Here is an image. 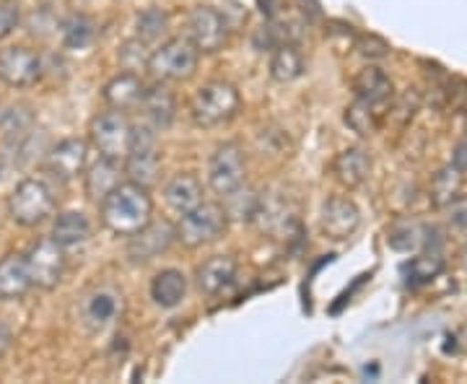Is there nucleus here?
Returning a JSON list of instances; mask_svg holds the SVG:
<instances>
[{
	"instance_id": "4",
	"label": "nucleus",
	"mask_w": 467,
	"mask_h": 384,
	"mask_svg": "<svg viewBox=\"0 0 467 384\" xmlns=\"http://www.w3.org/2000/svg\"><path fill=\"white\" fill-rule=\"evenodd\" d=\"M55 205L57 201L52 184L42 177H26L8 195V216L18 226L32 229L45 223L55 213Z\"/></svg>"
},
{
	"instance_id": "17",
	"label": "nucleus",
	"mask_w": 467,
	"mask_h": 384,
	"mask_svg": "<svg viewBox=\"0 0 467 384\" xmlns=\"http://www.w3.org/2000/svg\"><path fill=\"white\" fill-rule=\"evenodd\" d=\"M143 91H146V81L138 76V73H130V70H122L112 76L104 88H101V99L109 109H117V112H135L138 104L143 99Z\"/></svg>"
},
{
	"instance_id": "10",
	"label": "nucleus",
	"mask_w": 467,
	"mask_h": 384,
	"mask_svg": "<svg viewBox=\"0 0 467 384\" xmlns=\"http://www.w3.org/2000/svg\"><path fill=\"white\" fill-rule=\"evenodd\" d=\"M24 257H26V265H29V275H32L34 285L50 291V288H55V285L63 281L67 265L66 250L52 236H39Z\"/></svg>"
},
{
	"instance_id": "1",
	"label": "nucleus",
	"mask_w": 467,
	"mask_h": 384,
	"mask_svg": "<svg viewBox=\"0 0 467 384\" xmlns=\"http://www.w3.org/2000/svg\"><path fill=\"white\" fill-rule=\"evenodd\" d=\"M101 223L117 236H133L153 218V198L149 187L122 180L99 202Z\"/></svg>"
},
{
	"instance_id": "27",
	"label": "nucleus",
	"mask_w": 467,
	"mask_h": 384,
	"mask_svg": "<svg viewBox=\"0 0 467 384\" xmlns=\"http://www.w3.org/2000/svg\"><path fill=\"white\" fill-rule=\"evenodd\" d=\"M119 312V296L109 288H99L94 291L88 301H86V322L91 330H104Z\"/></svg>"
},
{
	"instance_id": "37",
	"label": "nucleus",
	"mask_w": 467,
	"mask_h": 384,
	"mask_svg": "<svg viewBox=\"0 0 467 384\" xmlns=\"http://www.w3.org/2000/svg\"><path fill=\"white\" fill-rule=\"evenodd\" d=\"M447 208V216H450V223L457 229V232H467V198L457 195L454 201L444 205Z\"/></svg>"
},
{
	"instance_id": "41",
	"label": "nucleus",
	"mask_w": 467,
	"mask_h": 384,
	"mask_svg": "<svg viewBox=\"0 0 467 384\" xmlns=\"http://www.w3.org/2000/svg\"><path fill=\"white\" fill-rule=\"evenodd\" d=\"M0 119H3V107H0Z\"/></svg>"
},
{
	"instance_id": "12",
	"label": "nucleus",
	"mask_w": 467,
	"mask_h": 384,
	"mask_svg": "<svg viewBox=\"0 0 467 384\" xmlns=\"http://www.w3.org/2000/svg\"><path fill=\"white\" fill-rule=\"evenodd\" d=\"M174 242H177L174 223L167 218H161V221L150 218L143 229H138L133 236H128V257L143 265V263H150V260L169 252Z\"/></svg>"
},
{
	"instance_id": "6",
	"label": "nucleus",
	"mask_w": 467,
	"mask_h": 384,
	"mask_svg": "<svg viewBox=\"0 0 467 384\" xmlns=\"http://www.w3.org/2000/svg\"><path fill=\"white\" fill-rule=\"evenodd\" d=\"M226 226H229L226 208L221 202L202 201L180 216V221L174 223V232H177V242H182L190 250H198L221 239Z\"/></svg>"
},
{
	"instance_id": "39",
	"label": "nucleus",
	"mask_w": 467,
	"mask_h": 384,
	"mask_svg": "<svg viewBox=\"0 0 467 384\" xmlns=\"http://www.w3.org/2000/svg\"><path fill=\"white\" fill-rule=\"evenodd\" d=\"M11 340H14L11 327H8L5 322H0V358L5 356V351H8V348H11Z\"/></svg>"
},
{
	"instance_id": "38",
	"label": "nucleus",
	"mask_w": 467,
	"mask_h": 384,
	"mask_svg": "<svg viewBox=\"0 0 467 384\" xmlns=\"http://www.w3.org/2000/svg\"><path fill=\"white\" fill-rule=\"evenodd\" d=\"M451 167L460 169L462 174L467 171V135L454 146V150H451Z\"/></svg>"
},
{
	"instance_id": "26",
	"label": "nucleus",
	"mask_w": 467,
	"mask_h": 384,
	"mask_svg": "<svg viewBox=\"0 0 467 384\" xmlns=\"http://www.w3.org/2000/svg\"><path fill=\"white\" fill-rule=\"evenodd\" d=\"M447 267V257L439 247H426V252L416 254L410 263H405L402 273H405V284L410 288H420V285L431 284L439 278Z\"/></svg>"
},
{
	"instance_id": "5",
	"label": "nucleus",
	"mask_w": 467,
	"mask_h": 384,
	"mask_svg": "<svg viewBox=\"0 0 467 384\" xmlns=\"http://www.w3.org/2000/svg\"><path fill=\"white\" fill-rule=\"evenodd\" d=\"M161 171V146H159V130L150 128L149 122L133 125L130 133V146L122 159V174H128V180L153 187Z\"/></svg>"
},
{
	"instance_id": "2",
	"label": "nucleus",
	"mask_w": 467,
	"mask_h": 384,
	"mask_svg": "<svg viewBox=\"0 0 467 384\" xmlns=\"http://www.w3.org/2000/svg\"><path fill=\"white\" fill-rule=\"evenodd\" d=\"M239 109H242V94L229 81H208L190 99V119L202 130L232 122L239 115Z\"/></svg>"
},
{
	"instance_id": "32",
	"label": "nucleus",
	"mask_w": 467,
	"mask_h": 384,
	"mask_svg": "<svg viewBox=\"0 0 467 384\" xmlns=\"http://www.w3.org/2000/svg\"><path fill=\"white\" fill-rule=\"evenodd\" d=\"M460 187H462V171L460 169L444 167L441 171L434 174V182H431V201L439 208H444L447 202H451L460 195Z\"/></svg>"
},
{
	"instance_id": "25",
	"label": "nucleus",
	"mask_w": 467,
	"mask_h": 384,
	"mask_svg": "<svg viewBox=\"0 0 467 384\" xmlns=\"http://www.w3.org/2000/svg\"><path fill=\"white\" fill-rule=\"evenodd\" d=\"M267 70H270V78L275 84H294L299 81L306 70V63H304V55L294 45V42H284L278 47H273V55H270V63H267Z\"/></svg>"
},
{
	"instance_id": "18",
	"label": "nucleus",
	"mask_w": 467,
	"mask_h": 384,
	"mask_svg": "<svg viewBox=\"0 0 467 384\" xmlns=\"http://www.w3.org/2000/svg\"><path fill=\"white\" fill-rule=\"evenodd\" d=\"M236 278V260L232 254H213L205 263L195 267V285L202 296H218L223 294Z\"/></svg>"
},
{
	"instance_id": "19",
	"label": "nucleus",
	"mask_w": 467,
	"mask_h": 384,
	"mask_svg": "<svg viewBox=\"0 0 467 384\" xmlns=\"http://www.w3.org/2000/svg\"><path fill=\"white\" fill-rule=\"evenodd\" d=\"M32 275L21 252L0 257V301H18L32 291Z\"/></svg>"
},
{
	"instance_id": "23",
	"label": "nucleus",
	"mask_w": 467,
	"mask_h": 384,
	"mask_svg": "<svg viewBox=\"0 0 467 384\" xmlns=\"http://www.w3.org/2000/svg\"><path fill=\"white\" fill-rule=\"evenodd\" d=\"M164 201L174 211V213H187L190 208H195L202 202V184L195 174L190 171H180L174 174L167 184H164Z\"/></svg>"
},
{
	"instance_id": "40",
	"label": "nucleus",
	"mask_w": 467,
	"mask_h": 384,
	"mask_svg": "<svg viewBox=\"0 0 467 384\" xmlns=\"http://www.w3.org/2000/svg\"><path fill=\"white\" fill-rule=\"evenodd\" d=\"M0 180H3V159H0Z\"/></svg>"
},
{
	"instance_id": "9",
	"label": "nucleus",
	"mask_w": 467,
	"mask_h": 384,
	"mask_svg": "<svg viewBox=\"0 0 467 384\" xmlns=\"http://www.w3.org/2000/svg\"><path fill=\"white\" fill-rule=\"evenodd\" d=\"M247 182V161H244V150L239 143L226 140L218 143L211 159H208V184L216 192L218 198L234 192L236 187Z\"/></svg>"
},
{
	"instance_id": "13",
	"label": "nucleus",
	"mask_w": 467,
	"mask_h": 384,
	"mask_svg": "<svg viewBox=\"0 0 467 384\" xmlns=\"http://www.w3.org/2000/svg\"><path fill=\"white\" fill-rule=\"evenodd\" d=\"M361 226V211L356 208V202L343 198V195H333L327 198L322 205V213H319V232L335 239V242H343L358 232Z\"/></svg>"
},
{
	"instance_id": "3",
	"label": "nucleus",
	"mask_w": 467,
	"mask_h": 384,
	"mask_svg": "<svg viewBox=\"0 0 467 384\" xmlns=\"http://www.w3.org/2000/svg\"><path fill=\"white\" fill-rule=\"evenodd\" d=\"M198 60H201V52L195 50V45L187 36H169L150 50L146 70L153 81L177 84L195 76Z\"/></svg>"
},
{
	"instance_id": "24",
	"label": "nucleus",
	"mask_w": 467,
	"mask_h": 384,
	"mask_svg": "<svg viewBox=\"0 0 467 384\" xmlns=\"http://www.w3.org/2000/svg\"><path fill=\"white\" fill-rule=\"evenodd\" d=\"M187 296V275L177 267H167L153 275L150 281V299L161 309H177Z\"/></svg>"
},
{
	"instance_id": "34",
	"label": "nucleus",
	"mask_w": 467,
	"mask_h": 384,
	"mask_svg": "<svg viewBox=\"0 0 467 384\" xmlns=\"http://www.w3.org/2000/svg\"><path fill=\"white\" fill-rule=\"evenodd\" d=\"M149 45L146 42H140L138 36L133 39H128L119 52H117V60H119V67L122 70H130V73H138V70H146V63H149Z\"/></svg>"
},
{
	"instance_id": "11",
	"label": "nucleus",
	"mask_w": 467,
	"mask_h": 384,
	"mask_svg": "<svg viewBox=\"0 0 467 384\" xmlns=\"http://www.w3.org/2000/svg\"><path fill=\"white\" fill-rule=\"evenodd\" d=\"M45 63L39 52L24 45H11L0 50V81L11 88H29L42 78Z\"/></svg>"
},
{
	"instance_id": "8",
	"label": "nucleus",
	"mask_w": 467,
	"mask_h": 384,
	"mask_svg": "<svg viewBox=\"0 0 467 384\" xmlns=\"http://www.w3.org/2000/svg\"><path fill=\"white\" fill-rule=\"evenodd\" d=\"M232 34V24L223 11H218L216 5H195L187 14V39L195 45V50L202 55H213L223 50Z\"/></svg>"
},
{
	"instance_id": "30",
	"label": "nucleus",
	"mask_w": 467,
	"mask_h": 384,
	"mask_svg": "<svg viewBox=\"0 0 467 384\" xmlns=\"http://www.w3.org/2000/svg\"><path fill=\"white\" fill-rule=\"evenodd\" d=\"M169 32V16L167 11H161V8H146V11H140L138 18H135V36L140 39V42H146V45H159Z\"/></svg>"
},
{
	"instance_id": "28",
	"label": "nucleus",
	"mask_w": 467,
	"mask_h": 384,
	"mask_svg": "<svg viewBox=\"0 0 467 384\" xmlns=\"http://www.w3.org/2000/svg\"><path fill=\"white\" fill-rule=\"evenodd\" d=\"M60 29H63V45L67 50H86L97 39V24L86 14H70L60 24Z\"/></svg>"
},
{
	"instance_id": "29",
	"label": "nucleus",
	"mask_w": 467,
	"mask_h": 384,
	"mask_svg": "<svg viewBox=\"0 0 467 384\" xmlns=\"http://www.w3.org/2000/svg\"><path fill=\"white\" fill-rule=\"evenodd\" d=\"M382 112L379 109H374V107H368L367 101L361 99H353L350 107H346V125H348L350 130L356 135H361V138H368V135H374L379 128H382Z\"/></svg>"
},
{
	"instance_id": "16",
	"label": "nucleus",
	"mask_w": 467,
	"mask_h": 384,
	"mask_svg": "<svg viewBox=\"0 0 467 384\" xmlns=\"http://www.w3.org/2000/svg\"><path fill=\"white\" fill-rule=\"evenodd\" d=\"M138 109L143 112V119L156 130H167L171 122L177 119V97L164 81H153L146 84L143 99L138 104Z\"/></svg>"
},
{
	"instance_id": "20",
	"label": "nucleus",
	"mask_w": 467,
	"mask_h": 384,
	"mask_svg": "<svg viewBox=\"0 0 467 384\" xmlns=\"http://www.w3.org/2000/svg\"><path fill=\"white\" fill-rule=\"evenodd\" d=\"M330 171H333L335 182L348 187V190H356L367 182L368 171H371V156L361 146H348L335 156Z\"/></svg>"
},
{
	"instance_id": "35",
	"label": "nucleus",
	"mask_w": 467,
	"mask_h": 384,
	"mask_svg": "<svg viewBox=\"0 0 467 384\" xmlns=\"http://www.w3.org/2000/svg\"><path fill=\"white\" fill-rule=\"evenodd\" d=\"M356 50L361 52V57H367L368 63H379L389 55V45L379 34H356Z\"/></svg>"
},
{
	"instance_id": "21",
	"label": "nucleus",
	"mask_w": 467,
	"mask_h": 384,
	"mask_svg": "<svg viewBox=\"0 0 467 384\" xmlns=\"http://www.w3.org/2000/svg\"><path fill=\"white\" fill-rule=\"evenodd\" d=\"M119 182H122V161H112V159L99 156V161H94V164L86 167L84 171L86 198L91 202H97V205H99L101 198Z\"/></svg>"
},
{
	"instance_id": "36",
	"label": "nucleus",
	"mask_w": 467,
	"mask_h": 384,
	"mask_svg": "<svg viewBox=\"0 0 467 384\" xmlns=\"http://www.w3.org/2000/svg\"><path fill=\"white\" fill-rule=\"evenodd\" d=\"M18 5L16 0H0V42L18 26Z\"/></svg>"
},
{
	"instance_id": "14",
	"label": "nucleus",
	"mask_w": 467,
	"mask_h": 384,
	"mask_svg": "<svg viewBox=\"0 0 467 384\" xmlns=\"http://www.w3.org/2000/svg\"><path fill=\"white\" fill-rule=\"evenodd\" d=\"M86 164H88V143L84 138H66L52 146L45 169L55 180L70 182L84 174Z\"/></svg>"
},
{
	"instance_id": "22",
	"label": "nucleus",
	"mask_w": 467,
	"mask_h": 384,
	"mask_svg": "<svg viewBox=\"0 0 467 384\" xmlns=\"http://www.w3.org/2000/svg\"><path fill=\"white\" fill-rule=\"evenodd\" d=\"M50 236L66 252L76 250L91 239V221L81 211H63L55 218Z\"/></svg>"
},
{
	"instance_id": "15",
	"label": "nucleus",
	"mask_w": 467,
	"mask_h": 384,
	"mask_svg": "<svg viewBox=\"0 0 467 384\" xmlns=\"http://www.w3.org/2000/svg\"><path fill=\"white\" fill-rule=\"evenodd\" d=\"M353 97L367 101L368 107L379 109L384 115L389 109L392 99H395V86H392V78L384 73L382 67L367 66L364 70H358L356 78H353Z\"/></svg>"
},
{
	"instance_id": "7",
	"label": "nucleus",
	"mask_w": 467,
	"mask_h": 384,
	"mask_svg": "<svg viewBox=\"0 0 467 384\" xmlns=\"http://www.w3.org/2000/svg\"><path fill=\"white\" fill-rule=\"evenodd\" d=\"M130 133H133V122L128 119V115L109 107L88 122V143L99 150V156L112 161L125 159L130 146Z\"/></svg>"
},
{
	"instance_id": "31",
	"label": "nucleus",
	"mask_w": 467,
	"mask_h": 384,
	"mask_svg": "<svg viewBox=\"0 0 467 384\" xmlns=\"http://www.w3.org/2000/svg\"><path fill=\"white\" fill-rule=\"evenodd\" d=\"M221 205L226 208V216L236 218V221H254L257 216V205H260V195L252 190L250 184L244 182L236 187L234 192L221 198Z\"/></svg>"
},
{
	"instance_id": "33",
	"label": "nucleus",
	"mask_w": 467,
	"mask_h": 384,
	"mask_svg": "<svg viewBox=\"0 0 467 384\" xmlns=\"http://www.w3.org/2000/svg\"><path fill=\"white\" fill-rule=\"evenodd\" d=\"M387 244L398 252H413L423 244V226L410 223V221H402L395 223L389 232H387Z\"/></svg>"
}]
</instances>
